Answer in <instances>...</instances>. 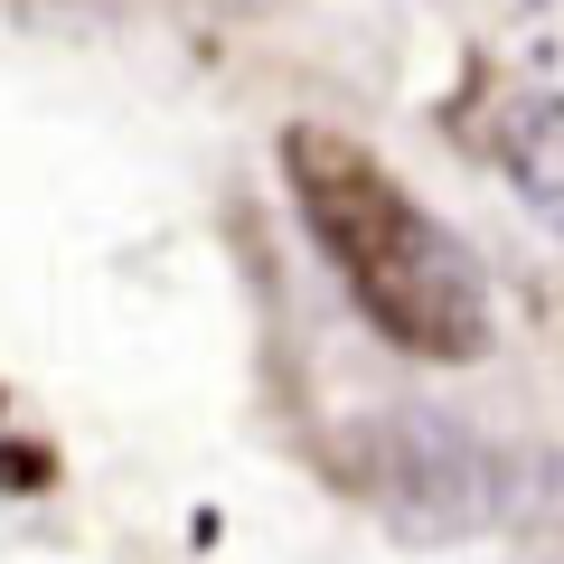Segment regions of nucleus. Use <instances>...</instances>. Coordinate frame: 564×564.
Instances as JSON below:
<instances>
[{"label": "nucleus", "instance_id": "obj_1", "mask_svg": "<svg viewBox=\"0 0 564 564\" xmlns=\"http://www.w3.org/2000/svg\"><path fill=\"white\" fill-rule=\"evenodd\" d=\"M282 180H292L302 226L339 263L348 302L367 311L377 339H395L404 358H433V367L489 358V282L470 263V245L423 217L367 141L329 132V122H292L282 132Z\"/></svg>", "mask_w": 564, "mask_h": 564}, {"label": "nucleus", "instance_id": "obj_2", "mask_svg": "<svg viewBox=\"0 0 564 564\" xmlns=\"http://www.w3.org/2000/svg\"><path fill=\"white\" fill-rule=\"evenodd\" d=\"M339 480L414 545H462L499 527V452L433 404H386L339 433Z\"/></svg>", "mask_w": 564, "mask_h": 564}, {"label": "nucleus", "instance_id": "obj_3", "mask_svg": "<svg viewBox=\"0 0 564 564\" xmlns=\"http://www.w3.org/2000/svg\"><path fill=\"white\" fill-rule=\"evenodd\" d=\"M499 161L518 180V198L564 236V95H518L499 113Z\"/></svg>", "mask_w": 564, "mask_h": 564}, {"label": "nucleus", "instance_id": "obj_4", "mask_svg": "<svg viewBox=\"0 0 564 564\" xmlns=\"http://www.w3.org/2000/svg\"><path fill=\"white\" fill-rule=\"evenodd\" d=\"M10 20H29V29H95V20H113V0H0Z\"/></svg>", "mask_w": 564, "mask_h": 564}]
</instances>
